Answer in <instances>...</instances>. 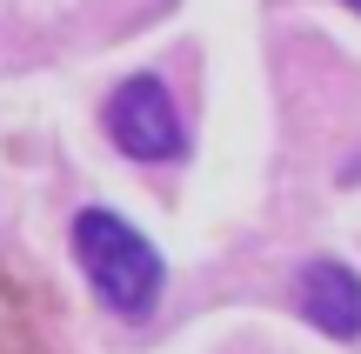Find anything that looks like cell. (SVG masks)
Returning a JSON list of instances; mask_svg holds the SVG:
<instances>
[{
  "label": "cell",
  "mask_w": 361,
  "mask_h": 354,
  "mask_svg": "<svg viewBox=\"0 0 361 354\" xmlns=\"http://www.w3.org/2000/svg\"><path fill=\"white\" fill-rule=\"evenodd\" d=\"M348 7H355V13H361V0H348Z\"/></svg>",
  "instance_id": "5b68a950"
},
{
  "label": "cell",
  "mask_w": 361,
  "mask_h": 354,
  "mask_svg": "<svg viewBox=\"0 0 361 354\" xmlns=\"http://www.w3.org/2000/svg\"><path fill=\"white\" fill-rule=\"evenodd\" d=\"M107 134L134 160H180L188 154V127L174 114V94L154 74H134V80H121L107 94Z\"/></svg>",
  "instance_id": "7a4b0ae2"
},
{
  "label": "cell",
  "mask_w": 361,
  "mask_h": 354,
  "mask_svg": "<svg viewBox=\"0 0 361 354\" xmlns=\"http://www.w3.org/2000/svg\"><path fill=\"white\" fill-rule=\"evenodd\" d=\"M74 254H80V267H87L94 294H101L114 315H128V321L154 315L168 267H161L154 241H147L141 227H128L121 214H107V208H87L74 221Z\"/></svg>",
  "instance_id": "6da1fadb"
},
{
  "label": "cell",
  "mask_w": 361,
  "mask_h": 354,
  "mask_svg": "<svg viewBox=\"0 0 361 354\" xmlns=\"http://www.w3.org/2000/svg\"><path fill=\"white\" fill-rule=\"evenodd\" d=\"M301 315L335 341L361 334V274L348 261H308L301 267Z\"/></svg>",
  "instance_id": "3957f363"
},
{
  "label": "cell",
  "mask_w": 361,
  "mask_h": 354,
  "mask_svg": "<svg viewBox=\"0 0 361 354\" xmlns=\"http://www.w3.org/2000/svg\"><path fill=\"white\" fill-rule=\"evenodd\" d=\"M0 354H40L34 348V321H27V301L13 294L7 274H0Z\"/></svg>",
  "instance_id": "277c9868"
}]
</instances>
